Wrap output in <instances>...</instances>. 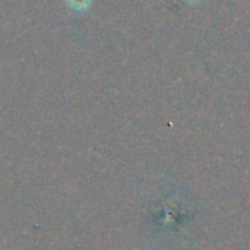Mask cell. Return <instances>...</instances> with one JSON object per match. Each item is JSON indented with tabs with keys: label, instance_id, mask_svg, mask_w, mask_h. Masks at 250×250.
I'll return each mask as SVG.
<instances>
[{
	"label": "cell",
	"instance_id": "obj_1",
	"mask_svg": "<svg viewBox=\"0 0 250 250\" xmlns=\"http://www.w3.org/2000/svg\"><path fill=\"white\" fill-rule=\"evenodd\" d=\"M69 6H72L76 10H83L89 6L91 0H67Z\"/></svg>",
	"mask_w": 250,
	"mask_h": 250
}]
</instances>
